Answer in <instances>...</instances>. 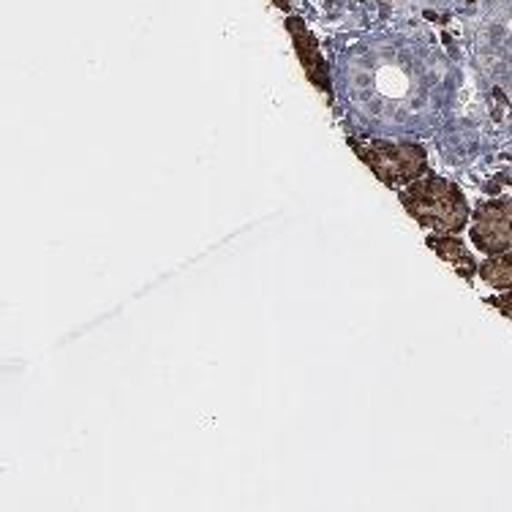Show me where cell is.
Masks as SVG:
<instances>
[{
	"mask_svg": "<svg viewBox=\"0 0 512 512\" xmlns=\"http://www.w3.org/2000/svg\"><path fill=\"white\" fill-rule=\"evenodd\" d=\"M286 28L292 33V41H295V50H297V58L303 63V69H306L308 79L314 82L316 88L327 93V99H333V88H330V71H327V63L322 58V52H319V44L316 39L308 33V28L303 25L300 20H292L286 22Z\"/></svg>",
	"mask_w": 512,
	"mask_h": 512,
	"instance_id": "4",
	"label": "cell"
},
{
	"mask_svg": "<svg viewBox=\"0 0 512 512\" xmlns=\"http://www.w3.org/2000/svg\"><path fill=\"white\" fill-rule=\"evenodd\" d=\"M480 276L493 289H512V248L504 254H493L480 265Z\"/></svg>",
	"mask_w": 512,
	"mask_h": 512,
	"instance_id": "6",
	"label": "cell"
},
{
	"mask_svg": "<svg viewBox=\"0 0 512 512\" xmlns=\"http://www.w3.org/2000/svg\"><path fill=\"white\" fill-rule=\"evenodd\" d=\"M474 246L483 254H504L512 248L510 199H493L474 210L472 221Z\"/></svg>",
	"mask_w": 512,
	"mask_h": 512,
	"instance_id": "3",
	"label": "cell"
},
{
	"mask_svg": "<svg viewBox=\"0 0 512 512\" xmlns=\"http://www.w3.org/2000/svg\"><path fill=\"white\" fill-rule=\"evenodd\" d=\"M278 6H281V9H286V6H289V3H286V0H276Z\"/></svg>",
	"mask_w": 512,
	"mask_h": 512,
	"instance_id": "8",
	"label": "cell"
},
{
	"mask_svg": "<svg viewBox=\"0 0 512 512\" xmlns=\"http://www.w3.org/2000/svg\"><path fill=\"white\" fill-rule=\"evenodd\" d=\"M428 248H434V254L442 256L444 262H450L466 281H472L474 273H477V262L469 254V248L458 240V235H431Z\"/></svg>",
	"mask_w": 512,
	"mask_h": 512,
	"instance_id": "5",
	"label": "cell"
},
{
	"mask_svg": "<svg viewBox=\"0 0 512 512\" xmlns=\"http://www.w3.org/2000/svg\"><path fill=\"white\" fill-rule=\"evenodd\" d=\"M401 205L406 207L409 216L417 218L420 227L431 229L436 235H458L469 221V205L461 188L436 175L404 186Z\"/></svg>",
	"mask_w": 512,
	"mask_h": 512,
	"instance_id": "1",
	"label": "cell"
},
{
	"mask_svg": "<svg viewBox=\"0 0 512 512\" xmlns=\"http://www.w3.org/2000/svg\"><path fill=\"white\" fill-rule=\"evenodd\" d=\"M352 148L387 188L409 186L428 172L425 150L412 142H352Z\"/></svg>",
	"mask_w": 512,
	"mask_h": 512,
	"instance_id": "2",
	"label": "cell"
},
{
	"mask_svg": "<svg viewBox=\"0 0 512 512\" xmlns=\"http://www.w3.org/2000/svg\"><path fill=\"white\" fill-rule=\"evenodd\" d=\"M510 224H512V199H510Z\"/></svg>",
	"mask_w": 512,
	"mask_h": 512,
	"instance_id": "9",
	"label": "cell"
},
{
	"mask_svg": "<svg viewBox=\"0 0 512 512\" xmlns=\"http://www.w3.org/2000/svg\"><path fill=\"white\" fill-rule=\"evenodd\" d=\"M491 303H493V306H496V308H499V311H502V314L507 316V319H512V289H510V292H507V295L493 297Z\"/></svg>",
	"mask_w": 512,
	"mask_h": 512,
	"instance_id": "7",
	"label": "cell"
}]
</instances>
